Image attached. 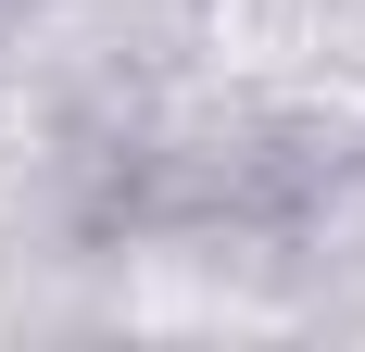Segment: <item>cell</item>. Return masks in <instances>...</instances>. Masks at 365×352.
<instances>
[]
</instances>
